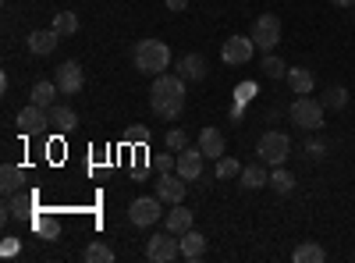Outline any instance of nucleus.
Masks as SVG:
<instances>
[{
  "label": "nucleus",
  "mask_w": 355,
  "mask_h": 263,
  "mask_svg": "<svg viewBox=\"0 0 355 263\" xmlns=\"http://www.w3.org/2000/svg\"><path fill=\"white\" fill-rule=\"evenodd\" d=\"M150 107L153 114H160L164 121H174L185 107V78L182 75H153V85H150Z\"/></svg>",
  "instance_id": "nucleus-1"
},
{
  "label": "nucleus",
  "mask_w": 355,
  "mask_h": 263,
  "mask_svg": "<svg viewBox=\"0 0 355 263\" xmlns=\"http://www.w3.org/2000/svg\"><path fill=\"white\" fill-rule=\"evenodd\" d=\"M135 68L142 75H164L171 68V50L164 40H139L135 43Z\"/></svg>",
  "instance_id": "nucleus-2"
},
{
  "label": "nucleus",
  "mask_w": 355,
  "mask_h": 263,
  "mask_svg": "<svg viewBox=\"0 0 355 263\" xmlns=\"http://www.w3.org/2000/svg\"><path fill=\"white\" fill-rule=\"evenodd\" d=\"M256 153L263 164H270V167H281L291 153V139L284 132H263L259 142H256Z\"/></svg>",
  "instance_id": "nucleus-3"
},
{
  "label": "nucleus",
  "mask_w": 355,
  "mask_h": 263,
  "mask_svg": "<svg viewBox=\"0 0 355 263\" xmlns=\"http://www.w3.org/2000/svg\"><path fill=\"white\" fill-rule=\"evenodd\" d=\"M288 114H291V125H299L302 132H316L323 125V103L313 96H299Z\"/></svg>",
  "instance_id": "nucleus-4"
},
{
  "label": "nucleus",
  "mask_w": 355,
  "mask_h": 263,
  "mask_svg": "<svg viewBox=\"0 0 355 263\" xmlns=\"http://www.w3.org/2000/svg\"><path fill=\"white\" fill-rule=\"evenodd\" d=\"M252 40H256V50L274 53L277 43H281V18L277 15H259L256 25H252Z\"/></svg>",
  "instance_id": "nucleus-5"
},
{
  "label": "nucleus",
  "mask_w": 355,
  "mask_h": 263,
  "mask_svg": "<svg viewBox=\"0 0 355 263\" xmlns=\"http://www.w3.org/2000/svg\"><path fill=\"white\" fill-rule=\"evenodd\" d=\"M128 217L135 228H150L164 217V199L160 196H139L132 207H128Z\"/></svg>",
  "instance_id": "nucleus-6"
},
{
  "label": "nucleus",
  "mask_w": 355,
  "mask_h": 263,
  "mask_svg": "<svg viewBox=\"0 0 355 263\" xmlns=\"http://www.w3.org/2000/svg\"><path fill=\"white\" fill-rule=\"evenodd\" d=\"M252 53H256V40L252 36H231L220 50V61L227 68H239V65H249L252 61Z\"/></svg>",
  "instance_id": "nucleus-7"
},
{
  "label": "nucleus",
  "mask_w": 355,
  "mask_h": 263,
  "mask_svg": "<svg viewBox=\"0 0 355 263\" xmlns=\"http://www.w3.org/2000/svg\"><path fill=\"white\" fill-rule=\"evenodd\" d=\"M146 256H150L153 263H171L182 256V242H178V235H153L150 242H146Z\"/></svg>",
  "instance_id": "nucleus-8"
},
{
  "label": "nucleus",
  "mask_w": 355,
  "mask_h": 263,
  "mask_svg": "<svg viewBox=\"0 0 355 263\" xmlns=\"http://www.w3.org/2000/svg\"><path fill=\"white\" fill-rule=\"evenodd\" d=\"M15 125H18L21 135H40V132L50 125V110H43V107H36V103H28V107L18 110Z\"/></svg>",
  "instance_id": "nucleus-9"
},
{
  "label": "nucleus",
  "mask_w": 355,
  "mask_h": 263,
  "mask_svg": "<svg viewBox=\"0 0 355 263\" xmlns=\"http://www.w3.org/2000/svg\"><path fill=\"white\" fill-rule=\"evenodd\" d=\"M57 90H61L64 96H75L82 85H85V71H82V65L78 61H64L61 68H57Z\"/></svg>",
  "instance_id": "nucleus-10"
},
{
  "label": "nucleus",
  "mask_w": 355,
  "mask_h": 263,
  "mask_svg": "<svg viewBox=\"0 0 355 263\" xmlns=\"http://www.w3.org/2000/svg\"><path fill=\"white\" fill-rule=\"evenodd\" d=\"M202 160H206V157H202L199 146H185V150L178 153V167H174V171L182 174L185 182H196L199 174H202Z\"/></svg>",
  "instance_id": "nucleus-11"
},
{
  "label": "nucleus",
  "mask_w": 355,
  "mask_h": 263,
  "mask_svg": "<svg viewBox=\"0 0 355 263\" xmlns=\"http://www.w3.org/2000/svg\"><path fill=\"white\" fill-rule=\"evenodd\" d=\"M157 196L164 199V203H171V207H174V203H182L185 199V178H182V174H160V178H157Z\"/></svg>",
  "instance_id": "nucleus-12"
},
{
  "label": "nucleus",
  "mask_w": 355,
  "mask_h": 263,
  "mask_svg": "<svg viewBox=\"0 0 355 263\" xmlns=\"http://www.w3.org/2000/svg\"><path fill=\"white\" fill-rule=\"evenodd\" d=\"M57 43H61V36H57L53 28H36V33H28V36H25L28 53H36V57L53 53V50H57Z\"/></svg>",
  "instance_id": "nucleus-13"
},
{
  "label": "nucleus",
  "mask_w": 355,
  "mask_h": 263,
  "mask_svg": "<svg viewBox=\"0 0 355 263\" xmlns=\"http://www.w3.org/2000/svg\"><path fill=\"white\" fill-rule=\"evenodd\" d=\"M178 75L185 82H202L206 78V57L202 53H185L182 61H178Z\"/></svg>",
  "instance_id": "nucleus-14"
},
{
  "label": "nucleus",
  "mask_w": 355,
  "mask_h": 263,
  "mask_svg": "<svg viewBox=\"0 0 355 263\" xmlns=\"http://www.w3.org/2000/svg\"><path fill=\"white\" fill-rule=\"evenodd\" d=\"M164 228L171 231V235H185V231H192V210L182 207V203H174V210H167V217H164Z\"/></svg>",
  "instance_id": "nucleus-15"
},
{
  "label": "nucleus",
  "mask_w": 355,
  "mask_h": 263,
  "mask_svg": "<svg viewBox=\"0 0 355 263\" xmlns=\"http://www.w3.org/2000/svg\"><path fill=\"white\" fill-rule=\"evenodd\" d=\"M178 242H182V260H189V263H196V260L206 256V239L199 235L196 228L185 231V235H178Z\"/></svg>",
  "instance_id": "nucleus-16"
},
{
  "label": "nucleus",
  "mask_w": 355,
  "mask_h": 263,
  "mask_svg": "<svg viewBox=\"0 0 355 263\" xmlns=\"http://www.w3.org/2000/svg\"><path fill=\"white\" fill-rule=\"evenodd\" d=\"M288 85H291V93L295 96H309L313 93V85H316V75L309 68H288Z\"/></svg>",
  "instance_id": "nucleus-17"
},
{
  "label": "nucleus",
  "mask_w": 355,
  "mask_h": 263,
  "mask_svg": "<svg viewBox=\"0 0 355 263\" xmlns=\"http://www.w3.org/2000/svg\"><path fill=\"white\" fill-rule=\"evenodd\" d=\"M199 150H202V157L220 160V157H224V135H220L217 128H202V132H199Z\"/></svg>",
  "instance_id": "nucleus-18"
},
{
  "label": "nucleus",
  "mask_w": 355,
  "mask_h": 263,
  "mask_svg": "<svg viewBox=\"0 0 355 263\" xmlns=\"http://www.w3.org/2000/svg\"><path fill=\"white\" fill-rule=\"evenodd\" d=\"M50 125H53L57 132H71V128L78 125V114H75L71 107H64V103H53V107H50Z\"/></svg>",
  "instance_id": "nucleus-19"
},
{
  "label": "nucleus",
  "mask_w": 355,
  "mask_h": 263,
  "mask_svg": "<svg viewBox=\"0 0 355 263\" xmlns=\"http://www.w3.org/2000/svg\"><path fill=\"white\" fill-rule=\"evenodd\" d=\"M21 182H25V171L18 164H4V167H0V189H4V196H15L21 189Z\"/></svg>",
  "instance_id": "nucleus-20"
},
{
  "label": "nucleus",
  "mask_w": 355,
  "mask_h": 263,
  "mask_svg": "<svg viewBox=\"0 0 355 263\" xmlns=\"http://www.w3.org/2000/svg\"><path fill=\"white\" fill-rule=\"evenodd\" d=\"M50 28H53V33L61 36V40H68V36L78 33V15H75V11H57L53 22H50Z\"/></svg>",
  "instance_id": "nucleus-21"
},
{
  "label": "nucleus",
  "mask_w": 355,
  "mask_h": 263,
  "mask_svg": "<svg viewBox=\"0 0 355 263\" xmlns=\"http://www.w3.org/2000/svg\"><path fill=\"white\" fill-rule=\"evenodd\" d=\"M239 178H242L245 189H263V185H270V174H266L263 164H249V167H242Z\"/></svg>",
  "instance_id": "nucleus-22"
},
{
  "label": "nucleus",
  "mask_w": 355,
  "mask_h": 263,
  "mask_svg": "<svg viewBox=\"0 0 355 263\" xmlns=\"http://www.w3.org/2000/svg\"><path fill=\"white\" fill-rule=\"evenodd\" d=\"M57 93H61V90H57V82H36V85H33V93H28V96H33V103H36V107L50 110Z\"/></svg>",
  "instance_id": "nucleus-23"
},
{
  "label": "nucleus",
  "mask_w": 355,
  "mask_h": 263,
  "mask_svg": "<svg viewBox=\"0 0 355 263\" xmlns=\"http://www.w3.org/2000/svg\"><path fill=\"white\" fill-rule=\"evenodd\" d=\"M291 260L295 263H323V260H327V253H323V246H316V242H302L299 249L291 253Z\"/></svg>",
  "instance_id": "nucleus-24"
},
{
  "label": "nucleus",
  "mask_w": 355,
  "mask_h": 263,
  "mask_svg": "<svg viewBox=\"0 0 355 263\" xmlns=\"http://www.w3.org/2000/svg\"><path fill=\"white\" fill-rule=\"evenodd\" d=\"M270 189L281 192V196H288V192L295 189V174L284 171V167H274V171H270Z\"/></svg>",
  "instance_id": "nucleus-25"
},
{
  "label": "nucleus",
  "mask_w": 355,
  "mask_h": 263,
  "mask_svg": "<svg viewBox=\"0 0 355 263\" xmlns=\"http://www.w3.org/2000/svg\"><path fill=\"white\" fill-rule=\"evenodd\" d=\"M82 260H85V263H114V249L103 246V242H93V246L82 253Z\"/></svg>",
  "instance_id": "nucleus-26"
},
{
  "label": "nucleus",
  "mask_w": 355,
  "mask_h": 263,
  "mask_svg": "<svg viewBox=\"0 0 355 263\" xmlns=\"http://www.w3.org/2000/svg\"><path fill=\"white\" fill-rule=\"evenodd\" d=\"M263 75H266V78H284V75H288V65L281 61V57L266 53V57H263Z\"/></svg>",
  "instance_id": "nucleus-27"
},
{
  "label": "nucleus",
  "mask_w": 355,
  "mask_h": 263,
  "mask_svg": "<svg viewBox=\"0 0 355 263\" xmlns=\"http://www.w3.org/2000/svg\"><path fill=\"white\" fill-rule=\"evenodd\" d=\"M345 103H348V90H345V85H331L327 96H323V107H334V110H341Z\"/></svg>",
  "instance_id": "nucleus-28"
},
{
  "label": "nucleus",
  "mask_w": 355,
  "mask_h": 263,
  "mask_svg": "<svg viewBox=\"0 0 355 263\" xmlns=\"http://www.w3.org/2000/svg\"><path fill=\"white\" fill-rule=\"evenodd\" d=\"M21 214H28V196H11L4 203V221L8 217H21Z\"/></svg>",
  "instance_id": "nucleus-29"
},
{
  "label": "nucleus",
  "mask_w": 355,
  "mask_h": 263,
  "mask_svg": "<svg viewBox=\"0 0 355 263\" xmlns=\"http://www.w3.org/2000/svg\"><path fill=\"white\" fill-rule=\"evenodd\" d=\"M239 174H242V164L234 157H220L217 160V178H239Z\"/></svg>",
  "instance_id": "nucleus-30"
},
{
  "label": "nucleus",
  "mask_w": 355,
  "mask_h": 263,
  "mask_svg": "<svg viewBox=\"0 0 355 263\" xmlns=\"http://www.w3.org/2000/svg\"><path fill=\"white\" fill-rule=\"evenodd\" d=\"M189 146V135L182 132V128H174V132H167V150H174V153H182Z\"/></svg>",
  "instance_id": "nucleus-31"
},
{
  "label": "nucleus",
  "mask_w": 355,
  "mask_h": 263,
  "mask_svg": "<svg viewBox=\"0 0 355 263\" xmlns=\"http://www.w3.org/2000/svg\"><path fill=\"white\" fill-rule=\"evenodd\" d=\"M128 139H132V142H150V128H146V125H135V128L128 132Z\"/></svg>",
  "instance_id": "nucleus-32"
},
{
  "label": "nucleus",
  "mask_w": 355,
  "mask_h": 263,
  "mask_svg": "<svg viewBox=\"0 0 355 263\" xmlns=\"http://www.w3.org/2000/svg\"><path fill=\"white\" fill-rule=\"evenodd\" d=\"M157 167H160V174H167L178 167V157H157Z\"/></svg>",
  "instance_id": "nucleus-33"
},
{
  "label": "nucleus",
  "mask_w": 355,
  "mask_h": 263,
  "mask_svg": "<svg viewBox=\"0 0 355 263\" xmlns=\"http://www.w3.org/2000/svg\"><path fill=\"white\" fill-rule=\"evenodd\" d=\"M323 150H327L323 142H309V146H306V153H309L313 160H323Z\"/></svg>",
  "instance_id": "nucleus-34"
},
{
  "label": "nucleus",
  "mask_w": 355,
  "mask_h": 263,
  "mask_svg": "<svg viewBox=\"0 0 355 263\" xmlns=\"http://www.w3.org/2000/svg\"><path fill=\"white\" fill-rule=\"evenodd\" d=\"M189 0H167V11H185Z\"/></svg>",
  "instance_id": "nucleus-35"
},
{
  "label": "nucleus",
  "mask_w": 355,
  "mask_h": 263,
  "mask_svg": "<svg viewBox=\"0 0 355 263\" xmlns=\"http://www.w3.org/2000/svg\"><path fill=\"white\" fill-rule=\"evenodd\" d=\"M0 249H4V256H15V253H18V242H15V239H8Z\"/></svg>",
  "instance_id": "nucleus-36"
},
{
  "label": "nucleus",
  "mask_w": 355,
  "mask_h": 263,
  "mask_svg": "<svg viewBox=\"0 0 355 263\" xmlns=\"http://www.w3.org/2000/svg\"><path fill=\"white\" fill-rule=\"evenodd\" d=\"M331 4H338V8H352L355 0H331Z\"/></svg>",
  "instance_id": "nucleus-37"
}]
</instances>
